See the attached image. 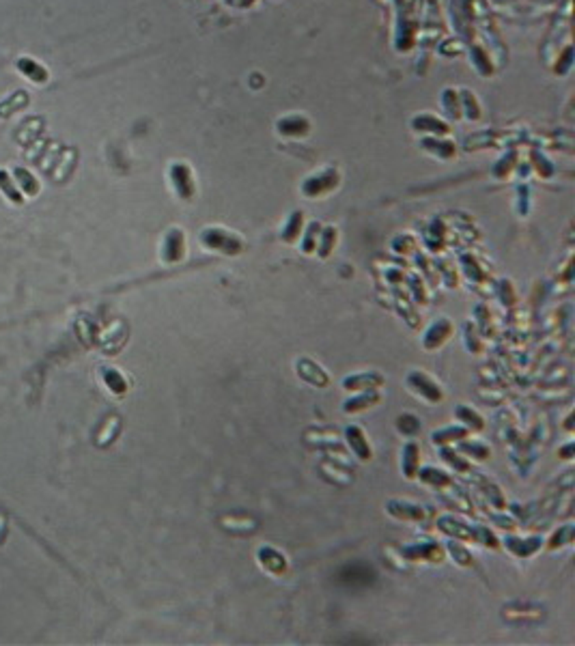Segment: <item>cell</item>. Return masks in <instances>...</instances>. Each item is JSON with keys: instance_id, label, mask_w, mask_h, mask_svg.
I'll list each match as a JSON object with an SVG mask.
<instances>
[{"instance_id": "obj_1", "label": "cell", "mask_w": 575, "mask_h": 646, "mask_svg": "<svg viewBox=\"0 0 575 646\" xmlns=\"http://www.w3.org/2000/svg\"><path fill=\"white\" fill-rule=\"evenodd\" d=\"M18 67H20V71L24 73V76H26L28 80L39 82V84L48 80V71L43 69L37 61H33V58H20V61H18Z\"/></svg>"}, {"instance_id": "obj_2", "label": "cell", "mask_w": 575, "mask_h": 646, "mask_svg": "<svg viewBox=\"0 0 575 646\" xmlns=\"http://www.w3.org/2000/svg\"><path fill=\"white\" fill-rule=\"evenodd\" d=\"M13 172H16V179H18L20 188L24 190L26 194L35 196V194L39 192V183H37V179H35L33 175L28 172L26 168H16V170H13Z\"/></svg>"}, {"instance_id": "obj_3", "label": "cell", "mask_w": 575, "mask_h": 646, "mask_svg": "<svg viewBox=\"0 0 575 646\" xmlns=\"http://www.w3.org/2000/svg\"><path fill=\"white\" fill-rule=\"evenodd\" d=\"M347 431H349V444H353V446H356V448H353V450H356V452L360 454L362 459L371 457V450H366L368 446H366V442H364V437H362L360 429H358V427H351V429H347Z\"/></svg>"}, {"instance_id": "obj_4", "label": "cell", "mask_w": 575, "mask_h": 646, "mask_svg": "<svg viewBox=\"0 0 575 646\" xmlns=\"http://www.w3.org/2000/svg\"><path fill=\"white\" fill-rule=\"evenodd\" d=\"M0 188H3V192H5V196L11 201V203H16V205H20L22 203V196H20V192L16 190V185L11 183V179H9V175L5 172V170H0Z\"/></svg>"}, {"instance_id": "obj_5", "label": "cell", "mask_w": 575, "mask_h": 646, "mask_svg": "<svg viewBox=\"0 0 575 646\" xmlns=\"http://www.w3.org/2000/svg\"><path fill=\"white\" fill-rule=\"evenodd\" d=\"M106 384H108L114 392H123V390H125L123 379L116 375L114 371H106Z\"/></svg>"}, {"instance_id": "obj_6", "label": "cell", "mask_w": 575, "mask_h": 646, "mask_svg": "<svg viewBox=\"0 0 575 646\" xmlns=\"http://www.w3.org/2000/svg\"><path fill=\"white\" fill-rule=\"evenodd\" d=\"M405 459H407V463H409V465H405V472H407V476H411V474H414V463H416V446H414V444L407 446Z\"/></svg>"}]
</instances>
